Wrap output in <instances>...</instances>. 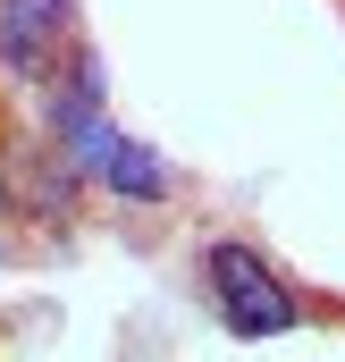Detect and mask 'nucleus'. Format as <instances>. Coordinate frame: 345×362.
<instances>
[{
    "label": "nucleus",
    "instance_id": "1",
    "mask_svg": "<svg viewBox=\"0 0 345 362\" xmlns=\"http://www.w3.org/2000/svg\"><path fill=\"white\" fill-rule=\"evenodd\" d=\"M59 68H68V85L51 93V135L68 144L76 177H93L101 194H118V202H169V194H177L169 160H160L152 144H135V135H118V127H110V101H101V59L76 42Z\"/></svg>",
    "mask_w": 345,
    "mask_h": 362
},
{
    "label": "nucleus",
    "instance_id": "2",
    "mask_svg": "<svg viewBox=\"0 0 345 362\" xmlns=\"http://www.w3.org/2000/svg\"><path fill=\"white\" fill-rule=\"evenodd\" d=\"M202 278H211V303H219V320H228L236 337H286V329L303 320L295 286L269 270L253 245H236V236H219V245L202 253Z\"/></svg>",
    "mask_w": 345,
    "mask_h": 362
},
{
    "label": "nucleus",
    "instance_id": "3",
    "mask_svg": "<svg viewBox=\"0 0 345 362\" xmlns=\"http://www.w3.org/2000/svg\"><path fill=\"white\" fill-rule=\"evenodd\" d=\"M76 51V0H0V68L42 85Z\"/></svg>",
    "mask_w": 345,
    "mask_h": 362
}]
</instances>
